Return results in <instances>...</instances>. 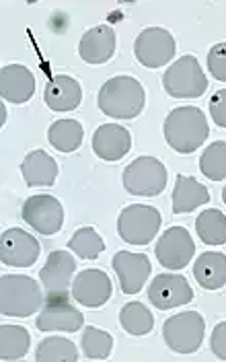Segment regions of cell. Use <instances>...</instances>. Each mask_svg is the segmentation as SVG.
I'll list each match as a JSON object with an SVG mask.
<instances>
[{
    "label": "cell",
    "mask_w": 226,
    "mask_h": 362,
    "mask_svg": "<svg viewBox=\"0 0 226 362\" xmlns=\"http://www.w3.org/2000/svg\"><path fill=\"white\" fill-rule=\"evenodd\" d=\"M165 140L173 151L189 155L198 151L208 140L210 128L202 110L198 107H177L165 119Z\"/></svg>",
    "instance_id": "cell-1"
},
{
    "label": "cell",
    "mask_w": 226,
    "mask_h": 362,
    "mask_svg": "<svg viewBox=\"0 0 226 362\" xmlns=\"http://www.w3.org/2000/svg\"><path fill=\"white\" fill-rule=\"evenodd\" d=\"M144 103L146 93L134 76H113L99 90V110L115 119H134Z\"/></svg>",
    "instance_id": "cell-2"
},
{
    "label": "cell",
    "mask_w": 226,
    "mask_h": 362,
    "mask_svg": "<svg viewBox=\"0 0 226 362\" xmlns=\"http://www.w3.org/2000/svg\"><path fill=\"white\" fill-rule=\"evenodd\" d=\"M44 307V296L37 282L23 274H6L0 280V311L6 317H25Z\"/></svg>",
    "instance_id": "cell-3"
},
{
    "label": "cell",
    "mask_w": 226,
    "mask_h": 362,
    "mask_svg": "<svg viewBox=\"0 0 226 362\" xmlns=\"http://www.w3.org/2000/svg\"><path fill=\"white\" fill-rule=\"evenodd\" d=\"M165 90L175 99H196L208 89V78L196 56H181L162 76Z\"/></svg>",
    "instance_id": "cell-4"
},
{
    "label": "cell",
    "mask_w": 226,
    "mask_h": 362,
    "mask_svg": "<svg viewBox=\"0 0 226 362\" xmlns=\"http://www.w3.org/2000/svg\"><path fill=\"white\" fill-rule=\"evenodd\" d=\"M160 223L162 218L157 208L132 204L121 210L117 218V233L130 245H146L157 237Z\"/></svg>",
    "instance_id": "cell-5"
},
{
    "label": "cell",
    "mask_w": 226,
    "mask_h": 362,
    "mask_svg": "<svg viewBox=\"0 0 226 362\" xmlns=\"http://www.w3.org/2000/svg\"><path fill=\"white\" fill-rule=\"evenodd\" d=\"M206 323L198 311H185L169 317L162 325V338L173 352L194 354L202 346Z\"/></svg>",
    "instance_id": "cell-6"
},
{
    "label": "cell",
    "mask_w": 226,
    "mask_h": 362,
    "mask_svg": "<svg viewBox=\"0 0 226 362\" xmlns=\"http://www.w3.org/2000/svg\"><path fill=\"white\" fill-rule=\"evenodd\" d=\"M167 169L155 157H138L124 171V187L132 196L153 198L167 187Z\"/></svg>",
    "instance_id": "cell-7"
},
{
    "label": "cell",
    "mask_w": 226,
    "mask_h": 362,
    "mask_svg": "<svg viewBox=\"0 0 226 362\" xmlns=\"http://www.w3.org/2000/svg\"><path fill=\"white\" fill-rule=\"evenodd\" d=\"M175 40L162 27L144 29L134 42L136 60L146 68H160L169 64L175 56Z\"/></svg>",
    "instance_id": "cell-8"
},
{
    "label": "cell",
    "mask_w": 226,
    "mask_h": 362,
    "mask_svg": "<svg viewBox=\"0 0 226 362\" xmlns=\"http://www.w3.org/2000/svg\"><path fill=\"white\" fill-rule=\"evenodd\" d=\"M35 323L40 332L74 334L85 325V315L72 305L70 296H47Z\"/></svg>",
    "instance_id": "cell-9"
},
{
    "label": "cell",
    "mask_w": 226,
    "mask_h": 362,
    "mask_svg": "<svg viewBox=\"0 0 226 362\" xmlns=\"http://www.w3.org/2000/svg\"><path fill=\"white\" fill-rule=\"evenodd\" d=\"M157 259L160 266H165L167 270H183L196 253L194 239L189 235V230H185L183 226H171L169 230H165L158 239Z\"/></svg>",
    "instance_id": "cell-10"
},
{
    "label": "cell",
    "mask_w": 226,
    "mask_h": 362,
    "mask_svg": "<svg viewBox=\"0 0 226 362\" xmlns=\"http://www.w3.org/2000/svg\"><path fill=\"white\" fill-rule=\"evenodd\" d=\"M23 221L45 237L56 235L64 223V208L54 196H31L21 208Z\"/></svg>",
    "instance_id": "cell-11"
},
{
    "label": "cell",
    "mask_w": 226,
    "mask_h": 362,
    "mask_svg": "<svg viewBox=\"0 0 226 362\" xmlns=\"http://www.w3.org/2000/svg\"><path fill=\"white\" fill-rule=\"evenodd\" d=\"M76 262L68 251H52L40 270V280L47 296H68L72 294Z\"/></svg>",
    "instance_id": "cell-12"
},
{
    "label": "cell",
    "mask_w": 226,
    "mask_h": 362,
    "mask_svg": "<svg viewBox=\"0 0 226 362\" xmlns=\"http://www.w3.org/2000/svg\"><path fill=\"white\" fill-rule=\"evenodd\" d=\"M40 257V243L21 228H6L0 239V259L4 266L31 268Z\"/></svg>",
    "instance_id": "cell-13"
},
{
    "label": "cell",
    "mask_w": 226,
    "mask_h": 362,
    "mask_svg": "<svg viewBox=\"0 0 226 362\" xmlns=\"http://www.w3.org/2000/svg\"><path fill=\"white\" fill-rule=\"evenodd\" d=\"M191 298L194 291L181 274H158L148 286V300L160 311L187 305Z\"/></svg>",
    "instance_id": "cell-14"
},
{
    "label": "cell",
    "mask_w": 226,
    "mask_h": 362,
    "mask_svg": "<svg viewBox=\"0 0 226 362\" xmlns=\"http://www.w3.org/2000/svg\"><path fill=\"white\" fill-rule=\"evenodd\" d=\"M113 294L109 276L103 270H83L72 282V298L89 309L103 307Z\"/></svg>",
    "instance_id": "cell-15"
},
{
    "label": "cell",
    "mask_w": 226,
    "mask_h": 362,
    "mask_svg": "<svg viewBox=\"0 0 226 362\" xmlns=\"http://www.w3.org/2000/svg\"><path fill=\"white\" fill-rule=\"evenodd\" d=\"M112 264L119 278L124 294L140 293L153 270L150 259L144 253H132V251H117L113 255Z\"/></svg>",
    "instance_id": "cell-16"
},
{
    "label": "cell",
    "mask_w": 226,
    "mask_h": 362,
    "mask_svg": "<svg viewBox=\"0 0 226 362\" xmlns=\"http://www.w3.org/2000/svg\"><path fill=\"white\" fill-rule=\"evenodd\" d=\"M35 93V76L27 66L8 64L0 72V95L8 103H27Z\"/></svg>",
    "instance_id": "cell-17"
},
{
    "label": "cell",
    "mask_w": 226,
    "mask_h": 362,
    "mask_svg": "<svg viewBox=\"0 0 226 362\" xmlns=\"http://www.w3.org/2000/svg\"><path fill=\"white\" fill-rule=\"evenodd\" d=\"M132 148V136L117 124H103L93 136V151L103 160H119Z\"/></svg>",
    "instance_id": "cell-18"
},
{
    "label": "cell",
    "mask_w": 226,
    "mask_h": 362,
    "mask_svg": "<svg viewBox=\"0 0 226 362\" xmlns=\"http://www.w3.org/2000/svg\"><path fill=\"white\" fill-rule=\"evenodd\" d=\"M78 54L87 64L97 66L109 62L115 54V31L107 25H97L89 29L78 44Z\"/></svg>",
    "instance_id": "cell-19"
},
{
    "label": "cell",
    "mask_w": 226,
    "mask_h": 362,
    "mask_svg": "<svg viewBox=\"0 0 226 362\" xmlns=\"http://www.w3.org/2000/svg\"><path fill=\"white\" fill-rule=\"evenodd\" d=\"M44 99L45 105L52 112H72L81 105V99H83L81 83L74 81L72 76L58 74L49 78V83L45 85Z\"/></svg>",
    "instance_id": "cell-20"
},
{
    "label": "cell",
    "mask_w": 226,
    "mask_h": 362,
    "mask_svg": "<svg viewBox=\"0 0 226 362\" xmlns=\"http://www.w3.org/2000/svg\"><path fill=\"white\" fill-rule=\"evenodd\" d=\"M21 173L29 187H49L58 177V163L45 151H33L23 158Z\"/></svg>",
    "instance_id": "cell-21"
},
{
    "label": "cell",
    "mask_w": 226,
    "mask_h": 362,
    "mask_svg": "<svg viewBox=\"0 0 226 362\" xmlns=\"http://www.w3.org/2000/svg\"><path fill=\"white\" fill-rule=\"evenodd\" d=\"M194 276L206 291H218L226 284V255L220 251H206L194 266Z\"/></svg>",
    "instance_id": "cell-22"
},
{
    "label": "cell",
    "mask_w": 226,
    "mask_h": 362,
    "mask_svg": "<svg viewBox=\"0 0 226 362\" xmlns=\"http://www.w3.org/2000/svg\"><path fill=\"white\" fill-rule=\"evenodd\" d=\"M210 202V194L200 181L194 177L177 175L175 180V189H173V212L175 214H185L196 210L198 206Z\"/></svg>",
    "instance_id": "cell-23"
},
{
    "label": "cell",
    "mask_w": 226,
    "mask_h": 362,
    "mask_svg": "<svg viewBox=\"0 0 226 362\" xmlns=\"http://www.w3.org/2000/svg\"><path fill=\"white\" fill-rule=\"evenodd\" d=\"M85 138V130L76 119H58L49 126L47 140L60 153H74Z\"/></svg>",
    "instance_id": "cell-24"
},
{
    "label": "cell",
    "mask_w": 226,
    "mask_h": 362,
    "mask_svg": "<svg viewBox=\"0 0 226 362\" xmlns=\"http://www.w3.org/2000/svg\"><path fill=\"white\" fill-rule=\"evenodd\" d=\"M0 356L2 361H19L29 352L31 336L21 325H2L0 327Z\"/></svg>",
    "instance_id": "cell-25"
},
{
    "label": "cell",
    "mask_w": 226,
    "mask_h": 362,
    "mask_svg": "<svg viewBox=\"0 0 226 362\" xmlns=\"http://www.w3.org/2000/svg\"><path fill=\"white\" fill-rule=\"evenodd\" d=\"M198 237L206 245H225L226 243V214L220 210H203L196 221Z\"/></svg>",
    "instance_id": "cell-26"
},
{
    "label": "cell",
    "mask_w": 226,
    "mask_h": 362,
    "mask_svg": "<svg viewBox=\"0 0 226 362\" xmlns=\"http://www.w3.org/2000/svg\"><path fill=\"white\" fill-rule=\"evenodd\" d=\"M119 323H121L124 332H128L130 336H146L153 332L155 317L142 303L134 300V303H128L121 307Z\"/></svg>",
    "instance_id": "cell-27"
},
{
    "label": "cell",
    "mask_w": 226,
    "mask_h": 362,
    "mask_svg": "<svg viewBox=\"0 0 226 362\" xmlns=\"http://www.w3.org/2000/svg\"><path fill=\"white\" fill-rule=\"evenodd\" d=\"M78 358V350L76 346L66 338H45L35 352V361L37 362H74Z\"/></svg>",
    "instance_id": "cell-28"
},
{
    "label": "cell",
    "mask_w": 226,
    "mask_h": 362,
    "mask_svg": "<svg viewBox=\"0 0 226 362\" xmlns=\"http://www.w3.org/2000/svg\"><path fill=\"white\" fill-rule=\"evenodd\" d=\"M68 247L72 249L81 259H97L103 253L105 243L93 226H83L72 235V239L68 241Z\"/></svg>",
    "instance_id": "cell-29"
},
{
    "label": "cell",
    "mask_w": 226,
    "mask_h": 362,
    "mask_svg": "<svg viewBox=\"0 0 226 362\" xmlns=\"http://www.w3.org/2000/svg\"><path fill=\"white\" fill-rule=\"evenodd\" d=\"M200 169L210 181L226 180V142H212L200 158Z\"/></svg>",
    "instance_id": "cell-30"
},
{
    "label": "cell",
    "mask_w": 226,
    "mask_h": 362,
    "mask_svg": "<svg viewBox=\"0 0 226 362\" xmlns=\"http://www.w3.org/2000/svg\"><path fill=\"white\" fill-rule=\"evenodd\" d=\"M83 354L90 361H105L112 354L113 338L112 334L99 329V327H85L83 332Z\"/></svg>",
    "instance_id": "cell-31"
},
{
    "label": "cell",
    "mask_w": 226,
    "mask_h": 362,
    "mask_svg": "<svg viewBox=\"0 0 226 362\" xmlns=\"http://www.w3.org/2000/svg\"><path fill=\"white\" fill-rule=\"evenodd\" d=\"M208 66L216 81L226 83V44H216L208 54Z\"/></svg>",
    "instance_id": "cell-32"
},
{
    "label": "cell",
    "mask_w": 226,
    "mask_h": 362,
    "mask_svg": "<svg viewBox=\"0 0 226 362\" xmlns=\"http://www.w3.org/2000/svg\"><path fill=\"white\" fill-rule=\"evenodd\" d=\"M210 115L216 126L226 128V89L216 90L210 99Z\"/></svg>",
    "instance_id": "cell-33"
},
{
    "label": "cell",
    "mask_w": 226,
    "mask_h": 362,
    "mask_svg": "<svg viewBox=\"0 0 226 362\" xmlns=\"http://www.w3.org/2000/svg\"><path fill=\"white\" fill-rule=\"evenodd\" d=\"M210 346H212V352L226 361V321L218 323L212 332V338H210Z\"/></svg>",
    "instance_id": "cell-34"
},
{
    "label": "cell",
    "mask_w": 226,
    "mask_h": 362,
    "mask_svg": "<svg viewBox=\"0 0 226 362\" xmlns=\"http://www.w3.org/2000/svg\"><path fill=\"white\" fill-rule=\"evenodd\" d=\"M0 112H2V124H4V119H6V110H4V105H2V110H0Z\"/></svg>",
    "instance_id": "cell-35"
},
{
    "label": "cell",
    "mask_w": 226,
    "mask_h": 362,
    "mask_svg": "<svg viewBox=\"0 0 226 362\" xmlns=\"http://www.w3.org/2000/svg\"><path fill=\"white\" fill-rule=\"evenodd\" d=\"M222 200H225V204H226V187L222 189Z\"/></svg>",
    "instance_id": "cell-36"
}]
</instances>
